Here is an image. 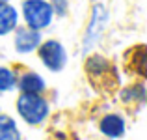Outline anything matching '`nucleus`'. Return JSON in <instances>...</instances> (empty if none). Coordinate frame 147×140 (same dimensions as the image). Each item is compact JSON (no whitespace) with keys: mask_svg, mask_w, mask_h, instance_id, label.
Listing matches in <instances>:
<instances>
[{"mask_svg":"<svg viewBox=\"0 0 147 140\" xmlns=\"http://www.w3.org/2000/svg\"><path fill=\"white\" fill-rule=\"evenodd\" d=\"M132 52V71L136 75H140L142 79L147 77V52H145V47L144 45H138Z\"/></svg>","mask_w":147,"mask_h":140,"instance_id":"nucleus-13","label":"nucleus"},{"mask_svg":"<svg viewBox=\"0 0 147 140\" xmlns=\"http://www.w3.org/2000/svg\"><path fill=\"white\" fill-rule=\"evenodd\" d=\"M17 114L26 125H43L50 116V103L43 93H21L15 101Z\"/></svg>","mask_w":147,"mask_h":140,"instance_id":"nucleus-1","label":"nucleus"},{"mask_svg":"<svg viewBox=\"0 0 147 140\" xmlns=\"http://www.w3.org/2000/svg\"><path fill=\"white\" fill-rule=\"evenodd\" d=\"M52 6L54 17H65L69 13V0H49Z\"/></svg>","mask_w":147,"mask_h":140,"instance_id":"nucleus-14","label":"nucleus"},{"mask_svg":"<svg viewBox=\"0 0 147 140\" xmlns=\"http://www.w3.org/2000/svg\"><path fill=\"white\" fill-rule=\"evenodd\" d=\"M15 90L21 93H45L47 92V80L34 69H26L21 75H17V86Z\"/></svg>","mask_w":147,"mask_h":140,"instance_id":"nucleus-7","label":"nucleus"},{"mask_svg":"<svg viewBox=\"0 0 147 140\" xmlns=\"http://www.w3.org/2000/svg\"><path fill=\"white\" fill-rule=\"evenodd\" d=\"M17 86V71L7 65H0V95L13 92Z\"/></svg>","mask_w":147,"mask_h":140,"instance_id":"nucleus-12","label":"nucleus"},{"mask_svg":"<svg viewBox=\"0 0 147 140\" xmlns=\"http://www.w3.org/2000/svg\"><path fill=\"white\" fill-rule=\"evenodd\" d=\"M19 15L24 21V26L39 32L47 30L54 22V11L49 0H22Z\"/></svg>","mask_w":147,"mask_h":140,"instance_id":"nucleus-2","label":"nucleus"},{"mask_svg":"<svg viewBox=\"0 0 147 140\" xmlns=\"http://www.w3.org/2000/svg\"><path fill=\"white\" fill-rule=\"evenodd\" d=\"M43 41L39 30L28 28V26H17L13 30V47L19 54H32Z\"/></svg>","mask_w":147,"mask_h":140,"instance_id":"nucleus-5","label":"nucleus"},{"mask_svg":"<svg viewBox=\"0 0 147 140\" xmlns=\"http://www.w3.org/2000/svg\"><path fill=\"white\" fill-rule=\"evenodd\" d=\"M2 2H9V0H0V4H2Z\"/></svg>","mask_w":147,"mask_h":140,"instance_id":"nucleus-15","label":"nucleus"},{"mask_svg":"<svg viewBox=\"0 0 147 140\" xmlns=\"http://www.w3.org/2000/svg\"><path fill=\"white\" fill-rule=\"evenodd\" d=\"M0 140H22L17 122L4 112H0Z\"/></svg>","mask_w":147,"mask_h":140,"instance_id":"nucleus-11","label":"nucleus"},{"mask_svg":"<svg viewBox=\"0 0 147 140\" xmlns=\"http://www.w3.org/2000/svg\"><path fill=\"white\" fill-rule=\"evenodd\" d=\"M99 131L102 137H106L110 140L123 138L127 133V122L117 112H108V114H104L99 120Z\"/></svg>","mask_w":147,"mask_h":140,"instance_id":"nucleus-6","label":"nucleus"},{"mask_svg":"<svg viewBox=\"0 0 147 140\" xmlns=\"http://www.w3.org/2000/svg\"><path fill=\"white\" fill-rule=\"evenodd\" d=\"M119 97L125 105H138V107H144L145 105V84L144 80L140 82H132L129 86H125L119 92Z\"/></svg>","mask_w":147,"mask_h":140,"instance_id":"nucleus-9","label":"nucleus"},{"mask_svg":"<svg viewBox=\"0 0 147 140\" xmlns=\"http://www.w3.org/2000/svg\"><path fill=\"white\" fill-rule=\"evenodd\" d=\"M112 71V64L100 54H91L86 60V73L91 77V80H95L97 77H106Z\"/></svg>","mask_w":147,"mask_h":140,"instance_id":"nucleus-10","label":"nucleus"},{"mask_svg":"<svg viewBox=\"0 0 147 140\" xmlns=\"http://www.w3.org/2000/svg\"><path fill=\"white\" fill-rule=\"evenodd\" d=\"M37 52V58H39V62L43 64V67H47L50 73H60L65 69V65H67V49L63 47L60 39H45L41 41L39 47L36 49Z\"/></svg>","mask_w":147,"mask_h":140,"instance_id":"nucleus-3","label":"nucleus"},{"mask_svg":"<svg viewBox=\"0 0 147 140\" xmlns=\"http://www.w3.org/2000/svg\"><path fill=\"white\" fill-rule=\"evenodd\" d=\"M106 22H108V10H106V6L100 4V2L93 4L90 21H88L86 32H84V37H82V54H88L95 45L99 43V39L104 34V28H106Z\"/></svg>","mask_w":147,"mask_h":140,"instance_id":"nucleus-4","label":"nucleus"},{"mask_svg":"<svg viewBox=\"0 0 147 140\" xmlns=\"http://www.w3.org/2000/svg\"><path fill=\"white\" fill-rule=\"evenodd\" d=\"M19 21H21V15L13 4L9 2L0 4V37L13 34V30L19 26Z\"/></svg>","mask_w":147,"mask_h":140,"instance_id":"nucleus-8","label":"nucleus"}]
</instances>
